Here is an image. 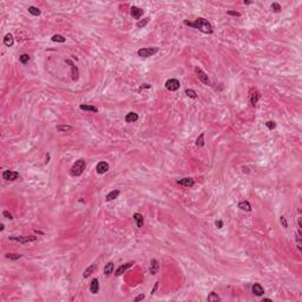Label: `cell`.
<instances>
[{"mask_svg":"<svg viewBox=\"0 0 302 302\" xmlns=\"http://www.w3.org/2000/svg\"><path fill=\"white\" fill-rule=\"evenodd\" d=\"M184 24L188 25L189 27L197 28V30H200L201 32L206 33V34H211L212 33V26H211V24L208 20H206L204 18H197L194 23L188 21V20H184Z\"/></svg>","mask_w":302,"mask_h":302,"instance_id":"6da1fadb","label":"cell"},{"mask_svg":"<svg viewBox=\"0 0 302 302\" xmlns=\"http://www.w3.org/2000/svg\"><path fill=\"white\" fill-rule=\"evenodd\" d=\"M86 168V163L85 161L83 159H79V161H77L73 165H72V168L70 169V173H71V176L73 177H77V176H80V175L84 172Z\"/></svg>","mask_w":302,"mask_h":302,"instance_id":"7a4b0ae2","label":"cell"},{"mask_svg":"<svg viewBox=\"0 0 302 302\" xmlns=\"http://www.w3.org/2000/svg\"><path fill=\"white\" fill-rule=\"evenodd\" d=\"M157 52H158V47H143L137 51V54L142 58H149L156 54Z\"/></svg>","mask_w":302,"mask_h":302,"instance_id":"3957f363","label":"cell"},{"mask_svg":"<svg viewBox=\"0 0 302 302\" xmlns=\"http://www.w3.org/2000/svg\"><path fill=\"white\" fill-rule=\"evenodd\" d=\"M8 238L11 241H17L21 244H26V243L34 242L37 240V236H9Z\"/></svg>","mask_w":302,"mask_h":302,"instance_id":"277c9868","label":"cell"},{"mask_svg":"<svg viewBox=\"0 0 302 302\" xmlns=\"http://www.w3.org/2000/svg\"><path fill=\"white\" fill-rule=\"evenodd\" d=\"M195 72H196V74H197V77H198V79H200L203 84L210 85V79H209L208 74H207L206 72H204L202 69H200L198 66H196V67H195Z\"/></svg>","mask_w":302,"mask_h":302,"instance_id":"5b68a950","label":"cell"},{"mask_svg":"<svg viewBox=\"0 0 302 302\" xmlns=\"http://www.w3.org/2000/svg\"><path fill=\"white\" fill-rule=\"evenodd\" d=\"M179 86H181L179 80L175 79V78L167 80V83H165V87H167V90H169V91H171V92L177 91V90L179 89Z\"/></svg>","mask_w":302,"mask_h":302,"instance_id":"8992f818","label":"cell"},{"mask_svg":"<svg viewBox=\"0 0 302 302\" xmlns=\"http://www.w3.org/2000/svg\"><path fill=\"white\" fill-rule=\"evenodd\" d=\"M3 178L6 181H15L19 178V172L13 170H5L3 172Z\"/></svg>","mask_w":302,"mask_h":302,"instance_id":"52a82bcc","label":"cell"},{"mask_svg":"<svg viewBox=\"0 0 302 302\" xmlns=\"http://www.w3.org/2000/svg\"><path fill=\"white\" fill-rule=\"evenodd\" d=\"M109 164L106 163V162H99L98 164H97V167H96V171L98 172L99 175L102 173H105L106 171H109Z\"/></svg>","mask_w":302,"mask_h":302,"instance_id":"ba28073f","label":"cell"},{"mask_svg":"<svg viewBox=\"0 0 302 302\" xmlns=\"http://www.w3.org/2000/svg\"><path fill=\"white\" fill-rule=\"evenodd\" d=\"M177 183L179 184V185H183V187H185V188H191L194 184H195V181L191 177H185V178L178 179Z\"/></svg>","mask_w":302,"mask_h":302,"instance_id":"9c48e42d","label":"cell"},{"mask_svg":"<svg viewBox=\"0 0 302 302\" xmlns=\"http://www.w3.org/2000/svg\"><path fill=\"white\" fill-rule=\"evenodd\" d=\"M66 64L71 65V71H72V79L73 80H78V78H79V71H78V67L72 63V60L67 59L66 60Z\"/></svg>","mask_w":302,"mask_h":302,"instance_id":"30bf717a","label":"cell"},{"mask_svg":"<svg viewBox=\"0 0 302 302\" xmlns=\"http://www.w3.org/2000/svg\"><path fill=\"white\" fill-rule=\"evenodd\" d=\"M133 265H135V262L132 261V262H128V263H125V265L121 266V267H119L118 269L116 270V274H115V275H116V276H121V275L123 274L124 271H126V270H128L129 268H131V267H132Z\"/></svg>","mask_w":302,"mask_h":302,"instance_id":"8fae6325","label":"cell"},{"mask_svg":"<svg viewBox=\"0 0 302 302\" xmlns=\"http://www.w3.org/2000/svg\"><path fill=\"white\" fill-rule=\"evenodd\" d=\"M130 9H131L130 13H131L132 18H135V19H139V18L143 15V13H144L143 9L139 8V7H137V6H132Z\"/></svg>","mask_w":302,"mask_h":302,"instance_id":"7c38bea8","label":"cell"},{"mask_svg":"<svg viewBox=\"0 0 302 302\" xmlns=\"http://www.w3.org/2000/svg\"><path fill=\"white\" fill-rule=\"evenodd\" d=\"M251 291L252 293H254L256 296H262L265 294V290H263V288H262V286L260 285V283H254L252 285V287H251Z\"/></svg>","mask_w":302,"mask_h":302,"instance_id":"4fadbf2b","label":"cell"},{"mask_svg":"<svg viewBox=\"0 0 302 302\" xmlns=\"http://www.w3.org/2000/svg\"><path fill=\"white\" fill-rule=\"evenodd\" d=\"M90 291L92 294H98V291H99V281H98V279H93L92 280L91 286H90Z\"/></svg>","mask_w":302,"mask_h":302,"instance_id":"5bb4252c","label":"cell"},{"mask_svg":"<svg viewBox=\"0 0 302 302\" xmlns=\"http://www.w3.org/2000/svg\"><path fill=\"white\" fill-rule=\"evenodd\" d=\"M138 121V115L136 113V112H129V113H126L125 116V122L126 123H135V122H137Z\"/></svg>","mask_w":302,"mask_h":302,"instance_id":"9a60e30c","label":"cell"},{"mask_svg":"<svg viewBox=\"0 0 302 302\" xmlns=\"http://www.w3.org/2000/svg\"><path fill=\"white\" fill-rule=\"evenodd\" d=\"M158 269H159L158 261L157 260H152L151 263H150V274L151 275H156L158 273Z\"/></svg>","mask_w":302,"mask_h":302,"instance_id":"2e32d148","label":"cell"},{"mask_svg":"<svg viewBox=\"0 0 302 302\" xmlns=\"http://www.w3.org/2000/svg\"><path fill=\"white\" fill-rule=\"evenodd\" d=\"M13 44H14V38H13V35L11 33H7L5 35V38H4V45L7 46V47H11V46H13Z\"/></svg>","mask_w":302,"mask_h":302,"instance_id":"e0dca14e","label":"cell"},{"mask_svg":"<svg viewBox=\"0 0 302 302\" xmlns=\"http://www.w3.org/2000/svg\"><path fill=\"white\" fill-rule=\"evenodd\" d=\"M133 220H135L136 224H137L138 228H142V227H143V224H144V220H143L142 214H139V212L133 214Z\"/></svg>","mask_w":302,"mask_h":302,"instance_id":"ac0fdd59","label":"cell"},{"mask_svg":"<svg viewBox=\"0 0 302 302\" xmlns=\"http://www.w3.org/2000/svg\"><path fill=\"white\" fill-rule=\"evenodd\" d=\"M79 109L83 111H89V112H98V109L93 105H87V104H82L79 106Z\"/></svg>","mask_w":302,"mask_h":302,"instance_id":"d6986e66","label":"cell"},{"mask_svg":"<svg viewBox=\"0 0 302 302\" xmlns=\"http://www.w3.org/2000/svg\"><path fill=\"white\" fill-rule=\"evenodd\" d=\"M238 208L241 210H244V211H251V206L248 201H241L238 203Z\"/></svg>","mask_w":302,"mask_h":302,"instance_id":"ffe728a7","label":"cell"},{"mask_svg":"<svg viewBox=\"0 0 302 302\" xmlns=\"http://www.w3.org/2000/svg\"><path fill=\"white\" fill-rule=\"evenodd\" d=\"M118 196H119V190H112V191H110L108 195H106V201H108V202L113 201Z\"/></svg>","mask_w":302,"mask_h":302,"instance_id":"44dd1931","label":"cell"},{"mask_svg":"<svg viewBox=\"0 0 302 302\" xmlns=\"http://www.w3.org/2000/svg\"><path fill=\"white\" fill-rule=\"evenodd\" d=\"M113 268H115L113 262H109V263L104 267V274L106 276H109L110 274H112V273H113Z\"/></svg>","mask_w":302,"mask_h":302,"instance_id":"7402d4cb","label":"cell"},{"mask_svg":"<svg viewBox=\"0 0 302 302\" xmlns=\"http://www.w3.org/2000/svg\"><path fill=\"white\" fill-rule=\"evenodd\" d=\"M258 98H260V94H258L257 91H255L254 93H251V94H250V104H251L252 106H255V105L257 104Z\"/></svg>","mask_w":302,"mask_h":302,"instance_id":"603a6c76","label":"cell"},{"mask_svg":"<svg viewBox=\"0 0 302 302\" xmlns=\"http://www.w3.org/2000/svg\"><path fill=\"white\" fill-rule=\"evenodd\" d=\"M96 268H97V267H96V265H91L89 268H86V269L84 270V274H83V276H84L85 279H86V277H89V276L92 274V273L96 270Z\"/></svg>","mask_w":302,"mask_h":302,"instance_id":"cb8c5ba5","label":"cell"},{"mask_svg":"<svg viewBox=\"0 0 302 302\" xmlns=\"http://www.w3.org/2000/svg\"><path fill=\"white\" fill-rule=\"evenodd\" d=\"M51 40L54 42V43H65V42H66V39H65L62 34H54V35H52Z\"/></svg>","mask_w":302,"mask_h":302,"instance_id":"d4e9b609","label":"cell"},{"mask_svg":"<svg viewBox=\"0 0 302 302\" xmlns=\"http://www.w3.org/2000/svg\"><path fill=\"white\" fill-rule=\"evenodd\" d=\"M208 301H210V302H217V301H221V297L215 293V291H211V293L208 295Z\"/></svg>","mask_w":302,"mask_h":302,"instance_id":"484cf974","label":"cell"},{"mask_svg":"<svg viewBox=\"0 0 302 302\" xmlns=\"http://www.w3.org/2000/svg\"><path fill=\"white\" fill-rule=\"evenodd\" d=\"M28 9V12H30L32 15H34V17H38V15H40V9H39L38 7H34V6H30L27 8Z\"/></svg>","mask_w":302,"mask_h":302,"instance_id":"4316f807","label":"cell"},{"mask_svg":"<svg viewBox=\"0 0 302 302\" xmlns=\"http://www.w3.org/2000/svg\"><path fill=\"white\" fill-rule=\"evenodd\" d=\"M73 128L71 125H58L57 126V130L60 131V132H66V131H71Z\"/></svg>","mask_w":302,"mask_h":302,"instance_id":"83f0119b","label":"cell"},{"mask_svg":"<svg viewBox=\"0 0 302 302\" xmlns=\"http://www.w3.org/2000/svg\"><path fill=\"white\" fill-rule=\"evenodd\" d=\"M196 145L197 147H200V148H202V147H204V133L202 132L198 137H197V139H196Z\"/></svg>","mask_w":302,"mask_h":302,"instance_id":"f1b7e54d","label":"cell"},{"mask_svg":"<svg viewBox=\"0 0 302 302\" xmlns=\"http://www.w3.org/2000/svg\"><path fill=\"white\" fill-rule=\"evenodd\" d=\"M28 60H30V56L26 54V53H23L20 57H19V62H20L21 64H27Z\"/></svg>","mask_w":302,"mask_h":302,"instance_id":"f546056e","label":"cell"},{"mask_svg":"<svg viewBox=\"0 0 302 302\" xmlns=\"http://www.w3.org/2000/svg\"><path fill=\"white\" fill-rule=\"evenodd\" d=\"M185 94L189 97V98H192V99H196L197 98V93L195 92L194 90H191V89H187L185 90Z\"/></svg>","mask_w":302,"mask_h":302,"instance_id":"4dcf8cb0","label":"cell"},{"mask_svg":"<svg viewBox=\"0 0 302 302\" xmlns=\"http://www.w3.org/2000/svg\"><path fill=\"white\" fill-rule=\"evenodd\" d=\"M21 256L23 255H20V254H6L5 255V257L6 258H9V260H13V261H15V260H19V258H21Z\"/></svg>","mask_w":302,"mask_h":302,"instance_id":"1f68e13d","label":"cell"},{"mask_svg":"<svg viewBox=\"0 0 302 302\" xmlns=\"http://www.w3.org/2000/svg\"><path fill=\"white\" fill-rule=\"evenodd\" d=\"M296 243H297V248H299V250H301V249H302V242H301V230H299V231H297V234H296Z\"/></svg>","mask_w":302,"mask_h":302,"instance_id":"d6a6232c","label":"cell"},{"mask_svg":"<svg viewBox=\"0 0 302 302\" xmlns=\"http://www.w3.org/2000/svg\"><path fill=\"white\" fill-rule=\"evenodd\" d=\"M271 8H273V11L274 12H276V13H279V12H281V5L280 4H277V3H273L271 4Z\"/></svg>","mask_w":302,"mask_h":302,"instance_id":"836d02e7","label":"cell"},{"mask_svg":"<svg viewBox=\"0 0 302 302\" xmlns=\"http://www.w3.org/2000/svg\"><path fill=\"white\" fill-rule=\"evenodd\" d=\"M266 126L269 130H274L276 128V123L273 122V121H268V122H266Z\"/></svg>","mask_w":302,"mask_h":302,"instance_id":"e575fe53","label":"cell"},{"mask_svg":"<svg viewBox=\"0 0 302 302\" xmlns=\"http://www.w3.org/2000/svg\"><path fill=\"white\" fill-rule=\"evenodd\" d=\"M148 23H149V18H145L143 21H138L137 23V27H144Z\"/></svg>","mask_w":302,"mask_h":302,"instance_id":"d590c367","label":"cell"},{"mask_svg":"<svg viewBox=\"0 0 302 302\" xmlns=\"http://www.w3.org/2000/svg\"><path fill=\"white\" fill-rule=\"evenodd\" d=\"M280 222H281V224L283 226V228H288V223H287V220H286V217L281 216V217H280Z\"/></svg>","mask_w":302,"mask_h":302,"instance_id":"8d00e7d4","label":"cell"},{"mask_svg":"<svg viewBox=\"0 0 302 302\" xmlns=\"http://www.w3.org/2000/svg\"><path fill=\"white\" fill-rule=\"evenodd\" d=\"M3 216H4V217H6V218H8V220H13L12 214H9L7 210H5V211L3 212Z\"/></svg>","mask_w":302,"mask_h":302,"instance_id":"74e56055","label":"cell"},{"mask_svg":"<svg viewBox=\"0 0 302 302\" xmlns=\"http://www.w3.org/2000/svg\"><path fill=\"white\" fill-rule=\"evenodd\" d=\"M227 14L232 15V17H241V13L240 12H236V11H228Z\"/></svg>","mask_w":302,"mask_h":302,"instance_id":"f35d334b","label":"cell"},{"mask_svg":"<svg viewBox=\"0 0 302 302\" xmlns=\"http://www.w3.org/2000/svg\"><path fill=\"white\" fill-rule=\"evenodd\" d=\"M144 297H145V295H144V294H139V295H137V296L135 297V300H133V301H135V302H137V301H141V300H143Z\"/></svg>","mask_w":302,"mask_h":302,"instance_id":"ab89813d","label":"cell"},{"mask_svg":"<svg viewBox=\"0 0 302 302\" xmlns=\"http://www.w3.org/2000/svg\"><path fill=\"white\" fill-rule=\"evenodd\" d=\"M216 227L218 228V229H221V228H223V221H221V220H218V221H216Z\"/></svg>","mask_w":302,"mask_h":302,"instance_id":"60d3db41","label":"cell"},{"mask_svg":"<svg viewBox=\"0 0 302 302\" xmlns=\"http://www.w3.org/2000/svg\"><path fill=\"white\" fill-rule=\"evenodd\" d=\"M143 89H151V85H149V84H143V85L139 87V91H142Z\"/></svg>","mask_w":302,"mask_h":302,"instance_id":"b9f144b4","label":"cell"},{"mask_svg":"<svg viewBox=\"0 0 302 302\" xmlns=\"http://www.w3.org/2000/svg\"><path fill=\"white\" fill-rule=\"evenodd\" d=\"M157 287H158V282H156V285H155V287H153V289H152V293L151 294H153L155 291H156V289H157Z\"/></svg>","mask_w":302,"mask_h":302,"instance_id":"7bdbcfd3","label":"cell"},{"mask_svg":"<svg viewBox=\"0 0 302 302\" xmlns=\"http://www.w3.org/2000/svg\"><path fill=\"white\" fill-rule=\"evenodd\" d=\"M48 162H50V155L47 153V155H46V163H48Z\"/></svg>","mask_w":302,"mask_h":302,"instance_id":"ee69618b","label":"cell"},{"mask_svg":"<svg viewBox=\"0 0 302 302\" xmlns=\"http://www.w3.org/2000/svg\"><path fill=\"white\" fill-rule=\"evenodd\" d=\"M251 3H252V1H243V4H244V5H250Z\"/></svg>","mask_w":302,"mask_h":302,"instance_id":"f6af8a7d","label":"cell"},{"mask_svg":"<svg viewBox=\"0 0 302 302\" xmlns=\"http://www.w3.org/2000/svg\"><path fill=\"white\" fill-rule=\"evenodd\" d=\"M0 230H1V231L4 230V224H0Z\"/></svg>","mask_w":302,"mask_h":302,"instance_id":"bcb514c9","label":"cell"},{"mask_svg":"<svg viewBox=\"0 0 302 302\" xmlns=\"http://www.w3.org/2000/svg\"><path fill=\"white\" fill-rule=\"evenodd\" d=\"M263 301H268V302H270V301H271V299H263Z\"/></svg>","mask_w":302,"mask_h":302,"instance_id":"7dc6e473","label":"cell"}]
</instances>
